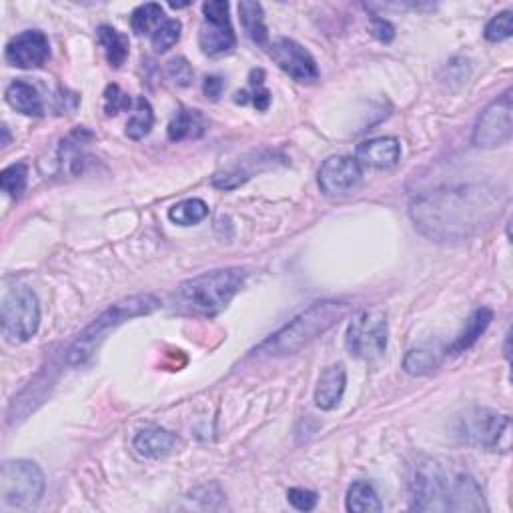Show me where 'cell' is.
<instances>
[{
	"label": "cell",
	"mask_w": 513,
	"mask_h": 513,
	"mask_svg": "<svg viewBox=\"0 0 513 513\" xmlns=\"http://www.w3.org/2000/svg\"><path fill=\"white\" fill-rule=\"evenodd\" d=\"M347 351L357 359L375 361L387 349V317L379 309H365L353 317L345 335Z\"/></svg>",
	"instance_id": "9c48e42d"
},
{
	"label": "cell",
	"mask_w": 513,
	"mask_h": 513,
	"mask_svg": "<svg viewBox=\"0 0 513 513\" xmlns=\"http://www.w3.org/2000/svg\"><path fill=\"white\" fill-rule=\"evenodd\" d=\"M402 159V145L395 137H379L363 141L355 151V161L369 169H392Z\"/></svg>",
	"instance_id": "9a60e30c"
},
{
	"label": "cell",
	"mask_w": 513,
	"mask_h": 513,
	"mask_svg": "<svg viewBox=\"0 0 513 513\" xmlns=\"http://www.w3.org/2000/svg\"><path fill=\"white\" fill-rule=\"evenodd\" d=\"M45 474L33 461L10 459L0 467V501L8 509H35L45 496Z\"/></svg>",
	"instance_id": "5b68a950"
},
{
	"label": "cell",
	"mask_w": 513,
	"mask_h": 513,
	"mask_svg": "<svg viewBox=\"0 0 513 513\" xmlns=\"http://www.w3.org/2000/svg\"><path fill=\"white\" fill-rule=\"evenodd\" d=\"M447 349H441L439 343H424L409 349L403 359V369L409 375H427L444 361Z\"/></svg>",
	"instance_id": "ffe728a7"
},
{
	"label": "cell",
	"mask_w": 513,
	"mask_h": 513,
	"mask_svg": "<svg viewBox=\"0 0 513 513\" xmlns=\"http://www.w3.org/2000/svg\"><path fill=\"white\" fill-rule=\"evenodd\" d=\"M152 125H155V115H152V107L145 97L135 99V107H132V117L127 122V137L132 141L145 139Z\"/></svg>",
	"instance_id": "4316f807"
},
{
	"label": "cell",
	"mask_w": 513,
	"mask_h": 513,
	"mask_svg": "<svg viewBox=\"0 0 513 513\" xmlns=\"http://www.w3.org/2000/svg\"><path fill=\"white\" fill-rule=\"evenodd\" d=\"M317 181H319V189L325 194L337 197V194L355 191L363 181V171L361 165L351 157H330L321 165Z\"/></svg>",
	"instance_id": "4fadbf2b"
},
{
	"label": "cell",
	"mask_w": 513,
	"mask_h": 513,
	"mask_svg": "<svg viewBox=\"0 0 513 513\" xmlns=\"http://www.w3.org/2000/svg\"><path fill=\"white\" fill-rule=\"evenodd\" d=\"M243 283L245 271L235 267L203 273L179 285L173 295V305L184 315L215 317L233 301Z\"/></svg>",
	"instance_id": "7a4b0ae2"
},
{
	"label": "cell",
	"mask_w": 513,
	"mask_h": 513,
	"mask_svg": "<svg viewBox=\"0 0 513 513\" xmlns=\"http://www.w3.org/2000/svg\"><path fill=\"white\" fill-rule=\"evenodd\" d=\"M347 387V372L341 363L327 367L315 389V405L323 412H331L341 403Z\"/></svg>",
	"instance_id": "e0dca14e"
},
{
	"label": "cell",
	"mask_w": 513,
	"mask_h": 513,
	"mask_svg": "<svg viewBox=\"0 0 513 513\" xmlns=\"http://www.w3.org/2000/svg\"><path fill=\"white\" fill-rule=\"evenodd\" d=\"M225 89V80L221 77H207L204 79V83H203V92H204V97L207 99H213V100H217L221 97V92Z\"/></svg>",
	"instance_id": "d590c367"
},
{
	"label": "cell",
	"mask_w": 513,
	"mask_h": 513,
	"mask_svg": "<svg viewBox=\"0 0 513 513\" xmlns=\"http://www.w3.org/2000/svg\"><path fill=\"white\" fill-rule=\"evenodd\" d=\"M159 307H161L159 297L151 295V293L132 295L115 305H110L109 309L102 315H99L97 319L77 337V341L70 345L67 361L70 365L87 363L89 359L97 353L99 345L107 340V335L112 330H117L119 325H122L129 319H135V317L155 313Z\"/></svg>",
	"instance_id": "277c9868"
},
{
	"label": "cell",
	"mask_w": 513,
	"mask_h": 513,
	"mask_svg": "<svg viewBox=\"0 0 513 513\" xmlns=\"http://www.w3.org/2000/svg\"><path fill=\"white\" fill-rule=\"evenodd\" d=\"M349 313V305L343 301H319L313 303L309 309H305L295 317L293 321L287 323L283 330L265 340L255 353L283 357L301 351L303 347L313 343L317 337L330 331L333 325L340 323Z\"/></svg>",
	"instance_id": "3957f363"
},
{
	"label": "cell",
	"mask_w": 513,
	"mask_h": 513,
	"mask_svg": "<svg viewBox=\"0 0 513 513\" xmlns=\"http://www.w3.org/2000/svg\"><path fill=\"white\" fill-rule=\"evenodd\" d=\"M132 447L147 459H161L171 455L179 447V437L162 427H145L132 439Z\"/></svg>",
	"instance_id": "2e32d148"
},
{
	"label": "cell",
	"mask_w": 513,
	"mask_h": 513,
	"mask_svg": "<svg viewBox=\"0 0 513 513\" xmlns=\"http://www.w3.org/2000/svg\"><path fill=\"white\" fill-rule=\"evenodd\" d=\"M459 437L467 445L487 451H509L511 419L491 409H469L459 417Z\"/></svg>",
	"instance_id": "ba28073f"
},
{
	"label": "cell",
	"mask_w": 513,
	"mask_h": 513,
	"mask_svg": "<svg viewBox=\"0 0 513 513\" xmlns=\"http://www.w3.org/2000/svg\"><path fill=\"white\" fill-rule=\"evenodd\" d=\"M26 181H28V167L25 162H15V165H10L0 173V187H3V191L8 193L13 199L23 197V193L26 191Z\"/></svg>",
	"instance_id": "f1b7e54d"
},
{
	"label": "cell",
	"mask_w": 513,
	"mask_h": 513,
	"mask_svg": "<svg viewBox=\"0 0 513 513\" xmlns=\"http://www.w3.org/2000/svg\"><path fill=\"white\" fill-rule=\"evenodd\" d=\"M513 135L511 92H504L497 100L481 112L474 129V145L479 149H496L506 145Z\"/></svg>",
	"instance_id": "8fae6325"
},
{
	"label": "cell",
	"mask_w": 513,
	"mask_h": 513,
	"mask_svg": "<svg viewBox=\"0 0 513 513\" xmlns=\"http://www.w3.org/2000/svg\"><path fill=\"white\" fill-rule=\"evenodd\" d=\"M135 100L127 92H122L119 85H109L105 90V112L107 117H117L122 110H132Z\"/></svg>",
	"instance_id": "1f68e13d"
},
{
	"label": "cell",
	"mask_w": 513,
	"mask_h": 513,
	"mask_svg": "<svg viewBox=\"0 0 513 513\" xmlns=\"http://www.w3.org/2000/svg\"><path fill=\"white\" fill-rule=\"evenodd\" d=\"M372 33L375 38L382 40V43H392L395 37V28L392 26V23H387L385 18L373 16L372 18Z\"/></svg>",
	"instance_id": "e575fe53"
},
{
	"label": "cell",
	"mask_w": 513,
	"mask_h": 513,
	"mask_svg": "<svg viewBox=\"0 0 513 513\" xmlns=\"http://www.w3.org/2000/svg\"><path fill=\"white\" fill-rule=\"evenodd\" d=\"M491 321H494V311L487 309V307H479V309H476L474 313L469 315L464 331H461L457 335V340L447 347V353H451V355L466 353L467 349L474 347L479 337L487 331V327H489Z\"/></svg>",
	"instance_id": "d6986e66"
},
{
	"label": "cell",
	"mask_w": 513,
	"mask_h": 513,
	"mask_svg": "<svg viewBox=\"0 0 513 513\" xmlns=\"http://www.w3.org/2000/svg\"><path fill=\"white\" fill-rule=\"evenodd\" d=\"M271 99H273L271 90L265 87V70H261V68L251 70L249 87L239 90L237 95H235V102H237V105H251L261 112L269 110Z\"/></svg>",
	"instance_id": "cb8c5ba5"
},
{
	"label": "cell",
	"mask_w": 513,
	"mask_h": 513,
	"mask_svg": "<svg viewBox=\"0 0 513 513\" xmlns=\"http://www.w3.org/2000/svg\"><path fill=\"white\" fill-rule=\"evenodd\" d=\"M287 499H289V504L299 509V511H311L315 509L317 501H319V496L315 494L311 489H301V487H293L287 491Z\"/></svg>",
	"instance_id": "836d02e7"
},
{
	"label": "cell",
	"mask_w": 513,
	"mask_h": 513,
	"mask_svg": "<svg viewBox=\"0 0 513 513\" xmlns=\"http://www.w3.org/2000/svg\"><path fill=\"white\" fill-rule=\"evenodd\" d=\"M501 199L496 189L484 184H459L419 194L409 215L425 237L459 241L487 227L499 215Z\"/></svg>",
	"instance_id": "6da1fadb"
},
{
	"label": "cell",
	"mask_w": 513,
	"mask_h": 513,
	"mask_svg": "<svg viewBox=\"0 0 513 513\" xmlns=\"http://www.w3.org/2000/svg\"><path fill=\"white\" fill-rule=\"evenodd\" d=\"M50 57V45L43 30H25L16 35L5 48L8 65L16 68H38Z\"/></svg>",
	"instance_id": "5bb4252c"
},
{
	"label": "cell",
	"mask_w": 513,
	"mask_h": 513,
	"mask_svg": "<svg viewBox=\"0 0 513 513\" xmlns=\"http://www.w3.org/2000/svg\"><path fill=\"white\" fill-rule=\"evenodd\" d=\"M6 102L10 107H13L20 115H26V117H43L45 115V105H43V99H40L38 90L35 85L26 83V80H15V83H10L6 92Z\"/></svg>",
	"instance_id": "ac0fdd59"
},
{
	"label": "cell",
	"mask_w": 513,
	"mask_h": 513,
	"mask_svg": "<svg viewBox=\"0 0 513 513\" xmlns=\"http://www.w3.org/2000/svg\"><path fill=\"white\" fill-rule=\"evenodd\" d=\"M511 16H513L511 10H504V13H499L489 20L484 30V37L489 40V43H504V40L511 38L513 35Z\"/></svg>",
	"instance_id": "4dcf8cb0"
},
{
	"label": "cell",
	"mask_w": 513,
	"mask_h": 513,
	"mask_svg": "<svg viewBox=\"0 0 513 513\" xmlns=\"http://www.w3.org/2000/svg\"><path fill=\"white\" fill-rule=\"evenodd\" d=\"M203 16L204 23L199 30V45L203 53L207 57L229 55L237 45L229 18V3H225V0L204 3Z\"/></svg>",
	"instance_id": "30bf717a"
},
{
	"label": "cell",
	"mask_w": 513,
	"mask_h": 513,
	"mask_svg": "<svg viewBox=\"0 0 513 513\" xmlns=\"http://www.w3.org/2000/svg\"><path fill=\"white\" fill-rule=\"evenodd\" d=\"M165 10L157 3H149L139 6L135 13L131 16V28L132 33H137L139 37L155 33V30L165 23Z\"/></svg>",
	"instance_id": "83f0119b"
},
{
	"label": "cell",
	"mask_w": 513,
	"mask_h": 513,
	"mask_svg": "<svg viewBox=\"0 0 513 513\" xmlns=\"http://www.w3.org/2000/svg\"><path fill=\"white\" fill-rule=\"evenodd\" d=\"M347 511L379 513L383 511V504L372 484H367V481H355L347 491Z\"/></svg>",
	"instance_id": "d4e9b609"
},
{
	"label": "cell",
	"mask_w": 513,
	"mask_h": 513,
	"mask_svg": "<svg viewBox=\"0 0 513 513\" xmlns=\"http://www.w3.org/2000/svg\"><path fill=\"white\" fill-rule=\"evenodd\" d=\"M207 131V122H204L203 115L199 110L193 109H179L169 122L167 137L173 142L181 141H191V139H201Z\"/></svg>",
	"instance_id": "44dd1931"
},
{
	"label": "cell",
	"mask_w": 513,
	"mask_h": 513,
	"mask_svg": "<svg viewBox=\"0 0 513 513\" xmlns=\"http://www.w3.org/2000/svg\"><path fill=\"white\" fill-rule=\"evenodd\" d=\"M455 474L435 459L417 461L412 476V501L417 511H451Z\"/></svg>",
	"instance_id": "8992f818"
},
{
	"label": "cell",
	"mask_w": 513,
	"mask_h": 513,
	"mask_svg": "<svg viewBox=\"0 0 513 513\" xmlns=\"http://www.w3.org/2000/svg\"><path fill=\"white\" fill-rule=\"evenodd\" d=\"M209 215V204L203 199H184L169 209V219L181 227H193Z\"/></svg>",
	"instance_id": "484cf974"
},
{
	"label": "cell",
	"mask_w": 513,
	"mask_h": 513,
	"mask_svg": "<svg viewBox=\"0 0 513 513\" xmlns=\"http://www.w3.org/2000/svg\"><path fill=\"white\" fill-rule=\"evenodd\" d=\"M97 40H99L100 48L105 50V57L112 68H119L120 65H125V60L129 57V37L127 35L119 33L117 28H112L109 25H102L97 30Z\"/></svg>",
	"instance_id": "7402d4cb"
},
{
	"label": "cell",
	"mask_w": 513,
	"mask_h": 513,
	"mask_svg": "<svg viewBox=\"0 0 513 513\" xmlns=\"http://www.w3.org/2000/svg\"><path fill=\"white\" fill-rule=\"evenodd\" d=\"M167 75L177 87H189L193 83V68L187 63V58H183V57L171 60L167 67Z\"/></svg>",
	"instance_id": "d6a6232c"
},
{
	"label": "cell",
	"mask_w": 513,
	"mask_h": 513,
	"mask_svg": "<svg viewBox=\"0 0 513 513\" xmlns=\"http://www.w3.org/2000/svg\"><path fill=\"white\" fill-rule=\"evenodd\" d=\"M239 18H241L245 33H247V37L253 40V43L265 47L267 38H269V33H267L263 6L259 3H255V0H241Z\"/></svg>",
	"instance_id": "603a6c76"
},
{
	"label": "cell",
	"mask_w": 513,
	"mask_h": 513,
	"mask_svg": "<svg viewBox=\"0 0 513 513\" xmlns=\"http://www.w3.org/2000/svg\"><path fill=\"white\" fill-rule=\"evenodd\" d=\"M0 325L8 343H26L33 340L40 325V307L37 295L28 287L8 289L0 305Z\"/></svg>",
	"instance_id": "52a82bcc"
},
{
	"label": "cell",
	"mask_w": 513,
	"mask_h": 513,
	"mask_svg": "<svg viewBox=\"0 0 513 513\" xmlns=\"http://www.w3.org/2000/svg\"><path fill=\"white\" fill-rule=\"evenodd\" d=\"M269 55L283 73L295 79L297 83H315L319 80V67L313 55L293 38H277L269 47Z\"/></svg>",
	"instance_id": "7c38bea8"
},
{
	"label": "cell",
	"mask_w": 513,
	"mask_h": 513,
	"mask_svg": "<svg viewBox=\"0 0 513 513\" xmlns=\"http://www.w3.org/2000/svg\"><path fill=\"white\" fill-rule=\"evenodd\" d=\"M181 23L177 18H167L165 23H162L155 33L151 35V43H152V48L157 50V53H167L169 48H173L174 45L179 43V38H181Z\"/></svg>",
	"instance_id": "f546056e"
}]
</instances>
